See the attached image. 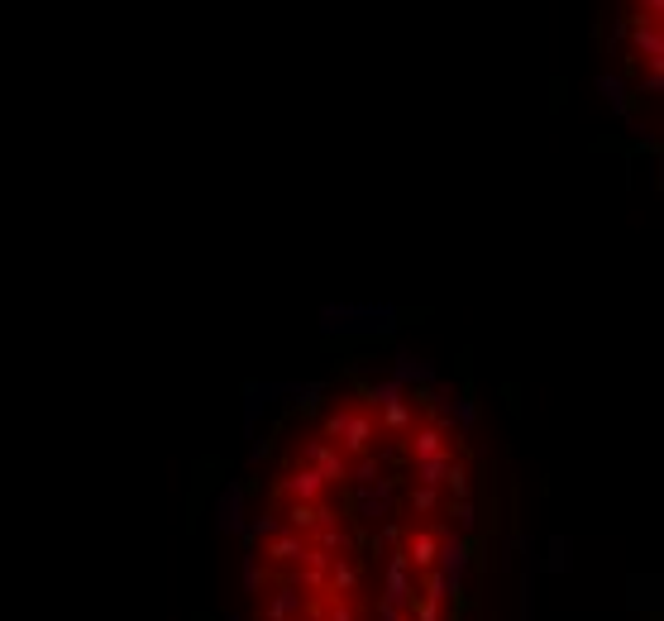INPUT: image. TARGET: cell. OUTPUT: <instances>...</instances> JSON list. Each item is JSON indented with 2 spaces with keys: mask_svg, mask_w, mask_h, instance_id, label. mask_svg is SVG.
Listing matches in <instances>:
<instances>
[{
  "mask_svg": "<svg viewBox=\"0 0 664 621\" xmlns=\"http://www.w3.org/2000/svg\"><path fill=\"white\" fill-rule=\"evenodd\" d=\"M569 564H574V555H569V536L545 540V574H564Z\"/></svg>",
  "mask_w": 664,
  "mask_h": 621,
  "instance_id": "obj_23",
  "label": "cell"
},
{
  "mask_svg": "<svg viewBox=\"0 0 664 621\" xmlns=\"http://www.w3.org/2000/svg\"><path fill=\"white\" fill-rule=\"evenodd\" d=\"M407 450V464H426V459H454V430L435 426V421H416L411 435L402 440Z\"/></svg>",
  "mask_w": 664,
  "mask_h": 621,
  "instance_id": "obj_7",
  "label": "cell"
},
{
  "mask_svg": "<svg viewBox=\"0 0 664 621\" xmlns=\"http://www.w3.org/2000/svg\"><path fill=\"white\" fill-rule=\"evenodd\" d=\"M416 593H421V579L411 574V564L402 559V550H392L383 564V607H392V612H411V602H416Z\"/></svg>",
  "mask_w": 664,
  "mask_h": 621,
  "instance_id": "obj_8",
  "label": "cell"
},
{
  "mask_svg": "<svg viewBox=\"0 0 664 621\" xmlns=\"http://www.w3.org/2000/svg\"><path fill=\"white\" fill-rule=\"evenodd\" d=\"M311 550L321 559H349L354 555V531L349 526H340V521H330V526H321V531H311Z\"/></svg>",
  "mask_w": 664,
  "mask_h": 621,
  "instance_id": "obj_14",
  "label": "cell"
},
{
  "mask_svg": "<svg viewBox=\"0 0 664 621\" xmlns=\"http://www.w3.org/2000/svg\"><path fill=\"white\" fill-rule=\"evenodd\" d=\"M430 531H435V569L445 574V583H450L454 598H459L464 579H469V564H473V545L454 531L450 521H430Z\"/></svg>",
  "mask_w": 664,
  "mask_h": 621,
  "instance_id": "obj_4",
  "label": "cell"
},
{
  "mask_svg": "<svg viewBox=\"0 0 664 621\" xmlns=\"http://www.w3.org/2000/svg\"><path fill=\"white\" fill-rule=\"evenodd\" d=\"M263 454H268V440H254V450H249V464H263Z\"/></svg>",
  "mask_w": 664,
  "mask_h": 621,
  "instance_id": "obj_27",
  "label": "cell"
},
{
  "mask_svg": "<svg viewBox=\"0 0 664 621\" xmlns=\"http://www.w3.org/2000/svg\"><path fill=\"white\" fill-rule=\"evenodd\" d=\"M249 512H244V483H225V493L215 497V531L220 536H244Z\"/></svg>",
  "mask_w": 664,
  "mask_h": 621,
  "instance_id": "obj_12",
  "label": "cell"
},
{
  "mask_svg": "<svg viewBox=\"0 0 664 621\" xmlns=\"http://www.w3.org/2000/svg\"><path fill=\"white\" fill-rule=\"evenodd\" d=\"M521 621H536V583H531V569L521 574Z\"/></svg>",
  "mask_w": 664,
  "mask_h": 621,
  "instance_id": "obj_25",
  "label": "cell"
},
{
  "mask_svg": "<svg viewBox=\"0 0 664 621\" xmlns=\"http://www.w3.org/2000/svg\"><path fill=\"white\" fill-rule=\"evenodd\" d=\"M258 559H263V564H278V569H301V564L311 559V540L297 536V531H278V536L263 540Z\"/></svg>",
  "mask_w": 664,
  "mask_h": 621,
  "instance_id": "obj_10",
  "label": "cell"
},
{
  "mask_svg": "<svg viewBox=\"0 0 664 621\" xmlns=\"http://www.w3.org/2000/svg\"><path fill=\"white\" fill-rule=\"evenodd\" d=\"M330 521H340V507L335 502H287L282 507V531H297V536H311Z\"/></svg>",
  "mask_w": 664,
  "mask_h": 621,
  "instance_id": "obj_9",
  "label": "cell"
},
{
  "mask_svg": "<svg viewBox=\"0 0 664 621\" xmlns=\"http://www.w3.org/2000/svg\"><path fill=\"white\" fill-rule=\"evenodd\" d=\"M450 516H454L450 526H454V531H459L464 540L478 531V507H473V497H469V502H450Z\"/></svg>",
  "mask_w": 664,
  "mask_h": 621,
  "instance_id": "obj_24",
  "label": "cell"
},
{
  "mask_svg": "<svg viewBox=\"0 0 664 621\" xmlns=\"http://www.w3.org/2000/svg\"><path fill=\"white\" fill-rule=\"evenodd\" d=\"M354 502H359V512L368 521H387V502H392V478H378V483H368V488H354Z\"/></svg>",
  "mask_w": 664,
  "mask_h": 621,
  "instance_id": "obj_17",
  "label": "cell"
},
{
  "mask_svg": "<svg viewBox=\"0 0 664 621\" xmlns=\"http://www.w3.org/2000/svg\"><path fill=\"white\" fill-rule=\"evenodd\" d=\"M402 330V311L387 306V301H330L321 311V335H340V340H354V335H397Z\"/></svg>",
  "mask_w": 664,
  "mask_h": 621,
  "instance_id": "obj_2",
  "label": "cell"
},
{
  "mask_svg": "<svg viewBox=\"0 0 664 621\" xmlns=\"http://www.w3.org/2000/svg\"><path fill=\"white\" fill-rule=\"evenodd\" d=\"M239 579H244V593H249V598H263V583H268V564L258 559L254 545H244V550H239Z\"/></svg>",
  "mask_w": 664,
  "mask_h": 621,
  "instance_id": "obj_18",
  "label": "cell"
},
{
  "mask_svg": "<svg viewBox=\"0 0 664 621\" xmlns=\"http://www.w3.org/2000/svg\"><path fill=\"white\" fill-rule=\"evenodd\" d=\"M387 378L402 387V392H407L411 383L430 387V383H435V364H430V359H421V354H411V349H397V359H392V373H387Z\"/></svg>",
  "mask_w": 664,
  "mask_h": 621,
  "instance_id": "obj_13",
  "label": "cell"
},
{
  "mask_svg": "<svg viewBox=\"0 0 664 621\" xmlns=\"http://www.w3.org/2000/svg\"><path fill=\"white\" fill-rule=\"evenodd\" d=\"M268 493H273V502H282V507H287V502H330V497H335V488H330V483H325L316 469H306V464H292V459H287V464L278 469V478H273V488H268Z\"/></svg>",
  "mask_w": 664,
  "mask_h": 621,
  "instance_id": "obj_5",
  "label": "cell"
},
{
  "mask_svg": "<svg viewBox=\"0 0 664 621\" xmlns=\"http://www.w3.org/2000/svg\"><path fill=\"white\" fill-rule=\"evenodd\" d=\"M593 86H598V96H602V101H607L612 110H617V115H622L626 125L636 129V134H645V129L636 125V110H631V86H626L617 72H598V82H593Z\"/></svg>",
  "mask_w": 664,
  "mask_h": 621,
  "instance_id": "obj_15",
  "label": "cell"
},
{
  "mask_svg": "<svg viewBox=\"0 0 664 621\" xmlns=\"http://www.w3.org/2000/svg\"><path fill=\"white\" fill-rule=\"evenodd\" d=\"M292 464H306V469H316L330 483V488H344L349 483V459H344L325 435H316V430H306L297 440V450H292Z\"/></svg>",
  "mask_w": 664,
  "mask_h": 621,
  "instance_id": "obj_6",
  "label": "cell"
},
{
  "mask_svg": "<svg viewBox=\"0 0 664 621\" xmlns=\"http://www.w3.org/2000/svg\"><path fill=\"white\" fill-rule=\"evenodd\" d=\"M354 397H359V402H364V407L378 416L383 440H407V435H411V426H416V402H411V397L397 383H392V378L359 383V387H354Z\"/></svg>",
  "mask_w": 664,
  "mask_h": 621,
  "instance_id": "obj_3",
  "label": "cell"
},
{
  "mask_svg": "<svg viewBox=\"0 0 664 621\" xmlns=\"http://www.w3.org/2000/svg\"><path fill=\"white\" fill-rule=\"evenodd\" d=\"M378 621H411V612H392V607L378 602Z\"/></svg>",
  "mask_w": 664,
  "mask_h": 621,
  "instance_id": "obj_26",
  "label": "cell"
},
{
  "mask_svg": "<svg viewBox=\"0 0 664 621\" xmlns=\"http://www.w3.org/2000/svg\"><path fill=\"white\" fill-rule=\"evenodd\" d=\"M316 435H325L335 450L354 464V459H364V454H378V445H383V426H378V416L349 392V397H335L330 407H325L321 426H316Z\"/></svg>",
  "mask_w": 664,
  "mask_h": 621,
  "instance_id": "obj_1",
  "label": "cell"
},
{
  "mask_svg": "<svg viewBox=\"0 0 664 621\" xmlns=\"http://www.w3.org/2000/svg\"><path fill=\"white\" fill-rule=\"evenodd\" d=\"M311 621H359V607L354 598H316Z\"/></svg>",
  "mask_w": 664,
  "mask_h": 621,
  "instance_id": "obj_21",
  "label": "cell"
},
{
  "mask_svg": "<svg viewBox=\"0 0 664 621\" xmlns=\"http://www.w3.org/2000/svg\"><path fill=\"white\" fill-rule=\"evenodd\" d=\"M225 621H239V617H225Z\"/></svg>",
  "mask_w": 664,
  "mask_h": 621,
  "instance_id": "obj_28",
  "label": "cell"
},
{
  "mask_svg": "<svg viewBox=\"0 0 664 621\" xmlns=\"http://www.w3.org/2000/svg\"><path fill=\"white\" fill-rule=\"evenodd\" d=\"M301 612H306V593L297 583H278L273 593L258 598V621H301Z\"/></svg>",
  "mask_w": 664,
  "mask_h": 621,
  "instance_id": "obj_11",
  "label": "cell"
},
{
  "mask_svg": "<svg viewBox=\"0 0 664 621\" xmlns=\"http://www.w3.org/2000/svg\"><path fill=\"white\" fill-rule=\"evenodd\" d=\"M359 588V559H330V569H325V593L321 598H349Z\"/></svg>",
  "mask_w": 664,
  "mask_h": 621,
  "instance_id": "obj_16",
  "label": "cell"
},
{
  "mask_svg": "<svg viewBox=\"0 0 664 621\" xmlns=\"http://www.w3.org/2000/svg\"><path fill=\"white\" fill-rule=\"evenodd\" d=\"M287 397H292V407L297 411H316L325 397H330V387L325 383H292L287 387Z\"/></svg>",
  "mask_w": 664,
  "mask_h": 621,
  "instance_id": "obj_22",
  "label": "cell"
},
{
  "mask_svg": "<svg viewBox=\"0 0 664 621\" xmlns=\"http://www.w3.org/2000/svg\"><path fill=\"white\" fill-rule=\"evenodd\" d=\"M440 507H445V493H440V488H416V483H411V493H407L411 521H430Z\"/></svg>",
  "mask_w": 664,
  "mask_h": 621,
  "instance_id": "obj_19",
  "label": "cell"
},
{
  "mask_svg": "<svg viewBox=\"0 0 664 621\" xmlns=\"http://www.w3.org/2000/svg\"><path fill=\"white\" fill-rule=\"evenodd\" d=\"M440 493L450 497V502H469V497H473L469 464H464V459H450V469H445V483H440Z\"/></svg>",
  "mask_w": 664,
  "mask_h": 621,
  "instance_id": "obj_20",
  "label": "cell"
}]
</instances>
